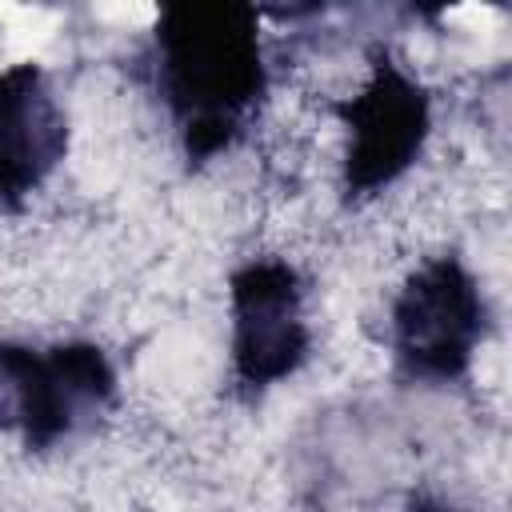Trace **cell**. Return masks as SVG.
<instances>
[{
  "instance_id": "4",
  "label": "cell",
  "mask_w": 512,
  "mask_h": 512,
  "mask_svg": "<svg viewBox=\"0 0 512 512\" xmlns=\"http://www.w3.org/2000/svg\"><path fill=\"white\" fill-rule=\"evenodd\" d=\"M336 112L348 124L344 192L352 200L376 196L380 188L396 184L416 164L432 128L428 92L392 56H380L372 64L368 84Z\"/></svg>"
},
{
  "instance_id": "3",
  "label": "cell",
  "mask_w": 512,
  "mask_h": 512,
  "mask_svg": "<svg viewBox=\"0 0 512 512\" xmlns=\"http://www.w3.org/2000/svg\"><path fill=\"white\" fill-rule=\"evenodd\" d=\"M484 336V296L456 256H436L408 276L392 304V348L412 380H460Z\"/></svg>"
},
{
  "instance_id": "2",
  "label": "cell",
  "mask_w": 512,
  "mask_h": 512,
  "mask_svg": "<svg viewBox=\"0 0 512 512\" xmlns=\"http://www.w3.org/2000/svg\"><path fill=\"white\" fill-rule=\"evenodd\" d=\"M116 396V372L96 344H56L48 352L0 344V428H16L28 448H52L80 432Z\"/></svg>"
},
{
  "instance_id": "6",
  "label": "cell",
  "mask_w": 512,
  "mask_h": 512,
  "mask_svg": "<svg viewBox=\"0 0 512 512\" xmlns=\"http://www.w3.org/2000/svg\"><path fill=\"white\" fill-rule=\"evenodd\" d=\"M68 116L36 64L0 72V208H20L64 160Z\"/></svg>"
},
{
  "instance_id": "5",
  "label": "cell",
  "mask_w": 512,
  "mask_h": 512,
  "mask_svg": "<svg viewBox=\"0 0 512 512\" xmlns=\"http://www.w3.org/2000/svg\"><path fill=\"white\" fill-rule=\"evenodd\" d=\"M232 300V372L244 388H268L292 376L308 348L304 284L288 260H252L228 280Z\"/></svg>"
},
{
  "instance_id": "7",
  "label": "cell",
  "mask_w": 512,
  "mask_h": 512,
  "mask_svg": "<svg viewBox=\"0 0 512 512\" xmlns=\"http://www.w3.org/2000/svg\"><path fill=\"white\" fill-rule=\"evenodd\" d=\"M412 512H464V508H452V504H440V500H416Z\"/></svg>"
},
{
  "instance_id": "1",
  "label": "cell",
  "mask_w": 512,
  "mask_h": 512,
  "mask_svg": "<svg viewBox=\"0 0 512 512\" xmlns=\"http://www.w3.org/2000/svg\"><path fill=\"white\" fill-rule=\"evenodd\" d=\"M268 84L252 4H172L156 24V88L188 160H212L248 124Z\"/></svg>"
}]
</instances>
